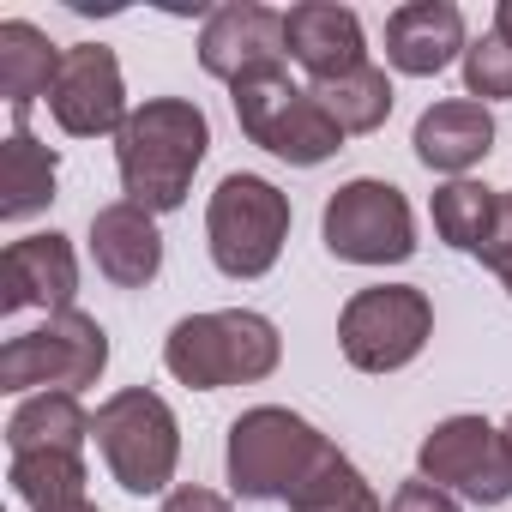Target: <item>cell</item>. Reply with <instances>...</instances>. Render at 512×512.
I'll list each match as a JSON object with an SVG mask.
<instances>
[{
	"mask_svg": "<svg viewBox=\"0 0 512 512\" xmlns=\"http://www.w3.org/2000/svg\"><path fill=\"white\" fill-rule=\"evenodd\" d=\"M91 434H97L103 464L115 470V482L127 494H163L169 488L175 458H181V428H175V410L157 392L127 386V392L103 398L97 416H91Z\"/></svg>",
	"mask_w": 512,
	"mask_h": 512,
	"instance_id": "5b68a950",
	"label": "cell"
},
{
	"mask_svg": "<svg viewBox=\"0 0 512 512\" xmlns=\"http://www.w3.org/2000/svg\"><path fill=\"white\" fill-rule=\"evenodd\" d=\"M284 356V338L266 314L253 308H217V314H187L175 320V332L163 338V368L193 386V392H217V386H247L266 380Z\"/></svg>",
	"mask_w": 512,
	"mask_h": 512,
	"instance_id": "7a4b0ae2",
	"label": "cell"
},
{
	"mask_svg": "<svg viewBox=\"0 0 512 512\" xmlns=\"http://www.w3.org/2000/svg\"><path fill=\"white\" fill-rule=\"evenodd\" d=\"M464 91H470V103L512 97V43L500 31H488L464 49Z\"/></svg>",
	"mask_w": 512,
	"mask_h": 512,
	"instance_id": "d4e9b609",
	"label": "cell"
},
{
	"mask_svg": "<svg viewBox=\"0 0 512 512\" xmlns=\"http://www.w3.org/2000/svg\"><path fill=\"white\" fill-rule=\"evenodd\" d=\"M85 440H91V416L79 410L73 392H37L7 422V446L13 452H79Z\"/></svg>",
	"mask_w": 512,
	"mask_h": 512,
	"instance_id": "ffe728a7",
	"label": "cell"
},
{
	"mask_svg": "<svg viewBox=\"0 0 512 512\" xmlns=\"http://www.w3.org/2000/svg\"><path fill=\"white\" fill-rule=\"evenodd\" d=\"M49 109H55L61 133H73V139L121 133L133 109H127V85H121L115 49H103V43H73L67 61H61V73H55Z\"/></svg>",
	"mask_w": 512,
	"mask_h": 512,
	"instance_id": "7c38bea8",
	"label": "cell"
},
{
	"mask_svg": "<svg viewBox=\"0 0 512 512\" xmlns=\"http://www.w3.org/2000/svg\"><path fill=\"white\" fill-rule=\"evenodd\" d=\"M49 199H55V151L37 145L25 127H13L7 145H0V217L25 223L49 211Z\"/></svg>",
	"mask_w": 512,
	"mask_h": 512,
	"instance_id": "d6986e66",
	"label": "cell"
},
{
	"mask_svg": "<svg viewBox=\"0 0 512 512\" xmlns=\"http://www.w3.org/2000/svg\"><path fill=\"white\" fill-rule=\"evenodd\" d=\"M163 512H229V500H223L217 488H193V482H187V488H175V494L163 500Z\"/></svg>",
	"mask_w": 512,
	"mask_h": 512,
	"instance_id": "83f0119b",
	"label": "cell"
},
{
	"mask_svg": "<svg viewBox=\"0 0 512 512\" xmlns=\"http://www.w3.org/2000/svg\"><path fill=\"white\" fill-rule=\"evenodd\" d=\"M386 512H458V500H452L440 482L416 476V482H398V494H392V506H386Z\"/></svg>",
	"mask_w": 512,
	"mask_h": 512,
	"instance_id": "4316f807",
	"label": "cell"
},
{
	"mask_svg": "<svg viewBox=\"0 0 512 512\" xmlns=\"http://www.w3.org/2000/svg\"><path fill=\"white\" fill-rule=\"evenodd\" d=\"M49 512H97L91 500H73V506H49Z\"/></svg>",
	"mask_w": 512,
	"mask_h": 512,
	"instance_id": "f546056e",
	"label": "cell"
},
{
	"mask_svg": "<svg viewBox=\"0 0 512 512\" xmlns=\"http://www.w3.org/2000/svg\"><path fill=\"white\" fill-rule=\"evenodd\" d=\"M284 43H290V61L314 79V85H332L356 67H368V43H362V19L338 0H302V7L284 13Z\"/></svg>",
	"mask_w": 512,
	"mask_h": 512,
	"instance_id": "5bb4252c",
	"label": "cell"
},
{
	"mask_svg": "<svg viewBox=\"0 0 512 512\" xmlns=\"http://www.w3.org/2000/svg\"><path fill=\"white\" fill-rule=\"evenodd\" d=\"M61 61H67V49H55L49 31H37L31 19H7V25H0V97H7L19 127H25L31 103L55 91Z\"/></svg>",
	"mask_w": 512,
	"mask_h": 512,
	"instance_id": "ac0fdd59",
	"label": "cell"
},
{
	"mask_svg": "<svg viewBox=\"0 0 512 512\" xmlns=\"http://www.w3.org/2000/svg\"><path fill=\"white\" fill-rule=\"evenodd\" d=\"M464 13L452 0H410L386 19V61L410 79H434L464 55Z\"/></svg>",
	"mask_w": 512,
	"mask_h": 512,
	"instance_id": "2e32d148",
	"label": "cell"
},
{
	"mask_svg": "<svg viewBox=\"0 0 512 512\" xmlns=\"http://www.w3.org/2000/svg\"><path fill=\"white\" fill-rule=\"evenodd\" d=\"M410 145H416V157H422L434 175L464 181V169H476V163L494 151V115H488V103H470V97L434 103V109H422Z\"/></svg>",
	"mask_w": 512,
	"mask_h": 512,
	"instance_id": "e0dca14e",
	"label": "cell"
},
{
	"mask_svg": "<svg viewBox=\"0 0 512 512\" xmlns=\"http://www.w3.org/2000/svg\"><path fill=\"white\" fill-rule=\"evenodd\" d=\"M109 368V332L67 308V314H49V326L37 332H19L0 350V392H85L97 386V374Z\"/></svg>",
	"mask_w": 512,
	"mask_h": 512,
	"instance_id": "8992f818",
	"label": "cell"
},
{
	"mask_svg": "<svg viewBox=\"0 0 512 512\" xmlns=\"http://www.w3.org/2000/svg\"><path fill=\"white\" fill-rule=\"evenodd\" d=\"M205 241L223 278H266L290 241V193L266 175H223L205 205Z\"/></svg>",
	"mask_w": 512,
	"mask_h": 512,
	"instance_id": "277c9868",
	"label": "cell"
},
{
	"mask_svg": "<svg viewBox=\"0 0 512 512\" xmlns=\"http://www.w3.org/2000/svg\"><path fill=\"white\" fill-rule=\"evenodd\" d=\"M482 266L506 284V296H512V187L500 193V223H494V235H488V247H482Z\"/></svg>",
	"mask_w": 512,
	"mask_h": 512,
	"instance_id": "484cf974",
	"label": "cell"
},
{
	"mask_svg": "<svg viewBox=\"0 0 512 512\" xmlns=\"http://www.w3.org/2000/svg\"><path fill=\"white\" fill-rule=\"evenodd\" d=\"M284 13L260 7V0H229L217 7L199 31V67L211 79H223L229 91L235 85H253V79H278L284 73Z\"/></svg>",
	"mask_w": 512,
	"mask_h": 512,
	"instance_id": "8fae6325",
	"label": "cell"
},
{
	"mask_svg": "<svg viewBox=\"0 0 512 512\" xmlns=\"http://www.w3.org/2000/svg\"><path fill=\"white\" fill-rule=\"evenodd\" d=\"M13 494L37 512L49 506H73L85 500V458L79 452H13V470H7Z\"/></svg>",
	"mask_w": 512,
	"mask_h": 512,
	"instance_id": "7402d4cb",
	"label": "cell"
},
{
	"mask_svg": "<svg viewBox=\"0 0 512 512\" xmlns=\"http://www.w3.org/2000/svg\"><path fill=\"white\" fill-rule=\"evenodd\" d=\"M494 31L512 43V0H500V7H494Z\"/></svg>",
	"mask_w": 512,
	"mask_h": 512,
	"instance_id": "f1b7e54d",
	"label": "cell"
},
{
	"mask_svg": "<svg viewBox=\"0 0 512 512\" xmlns=\"http://www.w3.org/2000/svg\"><path fill=\"white\" fill-rule=\"evenodd\" d=\"M235 121L260 151H272V157H284L296 169H314V163L344 151V127L326 115V103L314 91L290 85V73L235 85Z\"/></svg>",
	"mask_w": 512,
	"mask_h": 512,
	"instance_id": "ba28073f",
	"label": "cell"
},
{
	"mask_svg": "<svg viewBox=\"0 0 512 512\" xmlns=\"http://www.w3.org/2000/svg\"><path fill=\"white\" fill-rule=\"evenodd\" d=\"M326 452H332V440L308 416H296L284 404H253L229 422L223 464H229V488L241 500H284L290 506V494L320 470Z\"/></svg>",
	"mask_w": 512,
	"mask_h": 512,
	"instance_id": "3957f363",
	"label": "cell"
},
{
	"mask_svg": "<svg viewBox=\"0 0 512 512\" xmlns=\"http://www.w3.org/2000/svg\"><path fill=\"white\" fill-rule=\"evenodd\" d=\"M320 235H326L332 260H350V266H398V260H410V253H416L410 199L392 181H368V175L362 181H344L326 199Z\"/></svg>",
	"mask_w": 512,
	"mask_h": 512,
	"instance_id": "9c48e42d",
	"label": "cell"
},
{
	"mask_svg": "<svg viewBox=\"0 0 512 512\" xmlns=\"http://www.w3.org/2000/svg\"><path fill=\"white\" fill-rule=\"evenodd\" d=\"M205 145H211V121L199 103L187 97H151L127 115V127L115 133V169H121V193L133 205H145L151 217L157 211H175L205 163Z\"/></svg>",
	"mask_w": 512,
	"mask_h": 512,
	"instance_id": "6da1fadb",
	"label": "cell"
},
{
	"mask_svg": "<svg viewBox=\"0 0 512 512\" xmlns=\"http://www.w3.org/2000/svg\"><path fill=\"white\" fill-rule=\"evenodd\" d=\"M500 223V193L482 187V181H446L434 187V235L458 253H476L482 260V247Z\"/></svg>",
	"mask_w": 512,
	"mask_h": 512,
	"instance_id": "44dd1931",
	"label": "cell"
},
{
	"mask_svg": "<svg viewBox=\"0 0 512 512\" xmlns=\"http://www.w3.org/2000/svg\"><path fill=\"white\" fill-rule=\"evenodd\" d=\"M506 440H512V416H506Z\"/></svg>",
	"mask_w": 512,
	"mask_h": 512,
	"instance_id": "4dcf8cb0",
	"label": "cell"
},
{
	"mask_svg": "<svg viewBox=\"0 0 512 512\" xmlns=\"http://www.w3.org/2000/svg\"><path fill=\"white\" fill-rule=\"evenodd\" d=\"M314 97L326 103V115H332L344 133H374V127H386V115H392V79H386L380 67H356V73H344V79H332V85H314Z\"/></svg>",
	"mask_w": 512,
	"mask_h": 512,
	"instance_id": "603a6c76",
	"label": "cell"
},
{
	"mask_svg": "<svg viewBox=\"0 0 512 512\" xmlns=\"http://www.w3.org/2000/svg\"><path fill=\"white\" fill-rule=\"evenodd\" d=\"M290 512H380V500H374V488L362 482V470L332 446V452L320 458V470L290 494Z\"/></svg>",
	"mask_w": 512,
	"mask_h": 512,
	"instance_id": "cb8c5ba5",
	"label": "cell"
},
{
	"mask_svg": "<svg viewBox=\"0 0 512 512\" xmlns=\"http://www.w3.org/2000/svg\"><path fill=\"white\" fill-rule=\"evenodd\" d=\"M416 470L428 482H440L446 494H464L476 506H500L512 494V440H506V428H494L482 416H446L422 434Z\"/></svg>",
	"mask_w": 512,
	"mask_h": 512,
	"instance_id": "30bf717a",
	"label": "cell"
},
{
	"mask_svg": "<svg viewBox=\"0 0 512 512\" xmlns=\"http://www.w3.org/2000/svg\"><path fill=\"white\" fill-rule=\"evenodd\" d=\"M91 260L115 290H145L163 272V235L157 217L133 199H115L91 217Z\"/></svg>",
	"mask_w": 512,
	"mask_h": 512,
	"instance_id": "9a60e30c",
	"label": "cell"
},
{
	"mask_svg": "<svg viewBox=\"0 0 512 512\" xmlns=\"http://www.w3.org/2000/svg\"><path fill=\"white\" fill-rule=\"evenodd\" d=\"M428 332H434V302L416 284L356 290L338 314V350L362 374H398L404 362L422 356Z\"/></svg>",
	"mask_w": 512,
	"mask_h": 512,
	"instance_id": "52a82bcc",
	"label": "cell"
},
{
	"mask_svg": "<svg viewBox=\"0 0 512 512\" xmlns=\"http://www.w3.org/2000/svg\"><path fill=\"white\" fill-rule=\"evenodd\" d=\"M79 296V260L67 235H25L0 253V314H25V308H49L67 314Z\"/></svg>",
	"mask_w": 512,
	"mask_h": 512,
	"instance_id": "4fadbf2b",
	"label": "cell"
}]
</instances>
